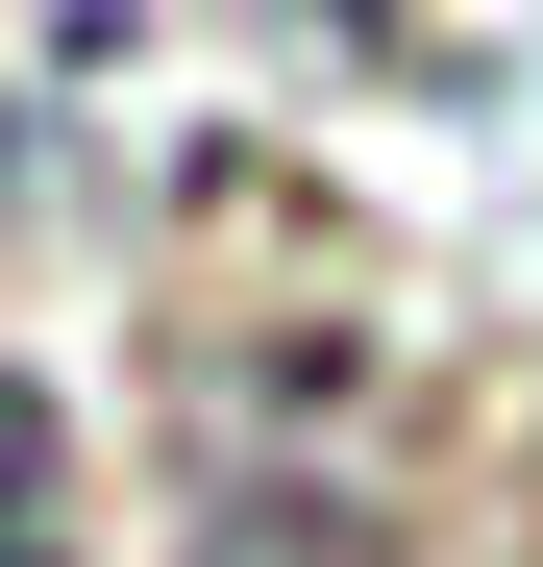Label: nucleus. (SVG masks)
Listing matches in <instances>:
<instances>
[{"label":"nucleus","mask_w":543,"mask_h":567,"mask_svg":"<svg viewBox=\"0 0 543 567\" xmlns=\"http://www.w3.org/2000/svg\"><path fill=\"white\" fill-rule=\"evenodd\" d=\"M0 567H74V444H50L25 370H0Z\"/></svg>","instance_id":"f257e3e1"}]
</instances>
